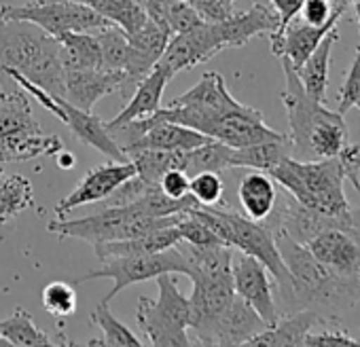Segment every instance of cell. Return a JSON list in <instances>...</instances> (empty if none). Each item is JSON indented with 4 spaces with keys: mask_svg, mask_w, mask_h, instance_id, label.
<instances>
[{
    "mask_svg": "<svg viewBox=\"0 0 360 347\" xmlns=\"http://www.w3.org/2000/svg\"><path fill=\"white\" fill-rule=\"evenodd\" d=\"M225 218H227V246L238 248L240 252L257 258L259 263L265 265V269L271 273L284 303V311L288 313L292 309V284H290V273L282 261V254L276 244V235L271 227L263 221H250L248 216L236 212L233 208H225Z\"/></svg>",
    "mask_w": 360,
    "mask_h": 347,
    "instance_id": "11",
    "label": "cell"
},
{
    "mask_svg": "<svg viewBox=\"0 0 360 347\" xmlns=\"http://www.w3.org/2000/svg\"><path fill=\"white\" fill-rule=\"evenodd\" d=\"M134 174H136V165L129 159L127 161H112L110 159L108 163L94 167L91 171L85 174V178L75 187V191L70 195H66L56 206L58 218H66L72 210H77L81 206L106 199L117 187H121L127 178H131Z\"/></svg>",
    "mask_w": 360,
    "mask_h": 347,
    "instance_id": "16",
    "label": "cell"
},
{
    "mask_svg": "<svg viewBox=\"0 0 360 347\" xmlns=\"http://www.w3.org/2000/svg\"><path fill=\"white\" fill-rule=\"evenodd\" d=\"M269 176L301 206L326 216H343L352 210L343 193V169L337 157L301 161L295 157L282 159Z\"/></svg>",
    "mask_w": 360,
    "mask_h": 347,
    "instance_id": "5",
    "label": "cell"
},
{
    "mask_svg": "<svg viewBox=\"0 0 360 347\" xmlns=\"http://www.w3.org/2000/svg\"><path fill=\"white\" fill-rule=\"evenodd\" d=\"M77 292H75V284L70 282H51L45 286L43 290V307L58 317L64 315H72L77 311Z\"/></svg>",
    "mask_w": 360,
    "mask_h": 347,
    "instance_id": "36",
    "label": "cell"
},
{
    "mask_svg": "<svg viewBox=\"0 0 360 347\" xmlns=\"http://www.w3.org/2000/svg\"><path fill=\"white\" fill-rule=\"evenodd\" d=\"M127 159L136 165V176L148 187H159L161 176L167 169H185L187 150L167 148H138L127 152Z\"/></svg>",
    "mask_w": 360,
    "mask_h": 347,
    "instance_id": "26",
    "label": "cell"
},
{
    "mask_svg": "<svg viewBox=\"0 0 360 347\" xmlns=\"http://www.w3.org/2000/svg\"><path fill=\"white\" fill-rule=\"evenodd\" d=\"M62 148L64 142L60 136L41 129L22 87L15 85L0 91V163L56 157Z\"/></svg>",
    "mask_w": 360,
    "mask_h": 347,
    "instance_id": "6",
    "label": "cell"
},
{
    "mask_svg": "<svg viewBox=\"0 0 360 347\" xmlns=\"http://www.w3.org/2000/svg\"><path fill=\"white\" fill-rule=\"evenodd\" d=\"M123 85H125V70H108V68L64 70L66 100L89 112H94L98 100L115 91H121Z\"/></svg>",
    "mask_w": 360,
    "mask_h": 347,
    "instance_id": "18",
    "label": "cell"
},
{
    "mask_svg": "<svg viewBox=\"0 0 360 347\" xmlns=\"http://www.w3.org/2000/svg\"><path fill=\"white\" fill-rule=\"evenodd\" d=\"M349 7H354L356 20H360V0H349Z\"/></svg>",
    "mask_w": 360,
    "mask_h": 347,
    "instance_id": "45",
    "label": "cell"
},
{
    "mask_svg": "<svg viewBox=\"0 0 360 347\" xmlns=\"http://www.w3.org/2000/svg\"><path fill=\"white\" fill-rule=\"evenodd\" d=\"M169 83V79L159 70L153 68L131 91L129 102L125 104V108L108 123H104L106 127H117V125H125L129 121L136 119H144L148 114H153L155 110L161 108V98H163V89Z\"/></svg>",
    "mask_w": 360,
    "mask_h": 347,
    "instance_id": "23",
    "label": "cell"
},
{
    "mask_svg": "<svg viewBox=\"0 0 360 347\" xmlns=\"http://www.w3.org/2000/svg\"><path fill=\"white\" fill-rule=\"evenodd\" d=\"M265 328L267 324L259 317V313L236 294L229 307L212 322V326L200 339V345H246L255 334Z\"/></svg>",
    "mask_w": 360,
    "mask_h": 347,
    "instance_id": "19",
    "label": "cell"
},
{
    "mask_svg": "<svg viewBox=\"0 0 360 347\" xmlns=\"http://www.w3.org/2000/svg\"><path fill=\"white\" fill-rule=\"evenodd\" d=\"M276 244L290 273L292 309H309L322 320H339L345 311L360 303V286L339 277L320 263L303 244L276 231ZM288 311V313H290Z\"/></svg>",
    "mask_w": 360,
    "mask_h": 347,
    "instance_id": "2",
    "label": "cell"
},
{
    "mask_svg": "<svg viewBox=\"0 0 360 347\" xmlns=\"http://www.w3.org/2000/svg\"><path fill=\"white\" fill-rule=\"evenodd\" d=\"M18 70L51 96L66 98L58 39L30 22H0V83Z\"/></svg>",
    "mask_w": 360,
    "mask_h": 347,
    "instance_id": "4",
    "label": "cell"
},
{
    "mask_svg": "<svg viewBox=\"0 0 360 347\" xmlns=\"http://www.w3.org/2000/svg\"><path fill=\"white\" fill-rule=\"evenodd\" d=\"M219 3H221V5H225L227 9L236 11V9H233V7H236V0H219Z\"/></svg>",
    "mask_w": 360,
    "mask_h": 347,
    "instance_id": "46",
    "label": "cell"
},
{
    "mask_svg": "<svg viewBox=\"0 0 360 347\" xmlns=\"http://www.w3.org/2000/svg\"><path fill=\"white\" fill-rule=\"evenodd\" d=\"M87 7H91L94 11L104 15L108 22L123 28L127 34L136 32L146 20V11L136 0H89Z\"/></svg>",
    "mask_w": 360,
    "mask_h": 347,
    "instance_id": "33",
    "label": "cell"
},
{
    "mask_svg": "<svg viewBox=\"0 0 360 347\" xmlns=\"http://www.w3.org/2000/svg\"><path fill=\"white\" fill-rule=\"evenodd\" d=\"M303 5V0H276L274 9L278 11V28L269 34V39H278L284 28L290 24V20H295L299 15V9Z\"/></svg>",
    "mask_w": 360,
    "mask_h": 347,
    "instance_id": "43",
    "label": "cell"
},
{
    "mask_svg": "<svg viewBox=\"0 0 360 347\" xmlns=\"http://www.w3.org/2000/svg\"><path fill=\"white\" fill-rule=\"evenodd\" d=\"M349 108H358L360 110V45L356 47V58L345 74V81L339 89V98H337V110L341 114H345Z\"/></svg>",
    "mask_w": 360,
    "mask_h": 347,
    "instance_id": "39",
    "label": "cell"
},
{
    "mask_svg": "<svg viewBox=\"0 0 360 347\" xmlns=\"http://www.w3.org/2000/svg\"><path fill=\"white\" fill-rule=\"evenodd\" d=\"M172 37L169 26L163 20L146 15L144 24L127 34V62H125V85L123 96H131L136 85L155 68L167 41Z\"/></svg>",
    "mask_w": 360,
    "mask_h": 347,
    "instance_id": "14",
    "label": "cell"
},
{
    "mask_svg": "<svg viewBox=\"0 0 360 347\" xmlns=\"http://www.w3.org/2000/svg\"><path fill=\"white\" fill-rule=\"evenodd\" d=\"M189 185H191V176L185 169H167L159 181V189L176 199L189 195Z\"/></svg>",
    "mask_w": 360,
    "mask_h": 347,
    "instance_id": "42",
    "label": "cell"
},
{
    "mask_svg": "<svg viewBox=\"0 0 360 347\" xmlns=\"http://www.w3.org/2000/svg\"><path fill=\"white\" fill-rule=\"evenodd\" d=\"M324 322L318 313L309 309H297L290 313H280L278 322L255 334L246 345H269V347H297L305 343V336L318 328V324Z\"/></svg>",
    "mask_w": 360,
    "mask_h": 347,
    "instance_id": "21",
    "label": "cell"
},
{
    "mask_svg": "<svg viewBox=\"0 0 360 347\" xmlns=\"http://www.w3.org/2000/svg\"><path fill=\"white\" fill-rule=\"evenodd\" d=\"M278 183L269 176L267 171H250L240 181L238 199L242 206V214L250 221H267L278 202Z\"/></svg>",
    "mask_w": 360,
    "mask_h": 347,
    "instance_id": "22",
    "label": "cell"
},
{
    "mask_svg": "<svg viewBox=\"0 0 360 347\" xmlns=\"http://www.w3.org/2000/svg\"><path fill=\"white\" fill-rule=\"evenodd\" d=\"M231 152L233 148L219 142V140H208L206 144L187 150V165L185 171L189 176H195L200 171H217L223 174L225 169L231 167Z\"/></svg>",
    "mask_w": 360,
    "mask_h": 347,
    "instance_id": "32",
    "label": "cell"
},
{
    "mask_svg": "<svg viewBox=\"0 0 360 347\" xmlns=\"http://www.w3.org/2000/svg\"><path fill=\"white\" fill-rule=\"evenodd\" d=\"M0 22H30L51 37L66 32H100L112 22L83 3L70 0H34L28 5L0 7Z\"/></svg>",
    "mask_w": 360,
    "mask_h": 347,
    "instance_id": "13",
    "label": "cell"
},
{
    "mask_svg": "<svg viewBox=\"0 0 360 347\" xmlns=\"http://www.w3.org/2000/svg\"><path fill=\"white\" fill-rule=\"evenodd\" d=\"M56 157H58V165H60L62 169H72L75 163H77V157H75L70 150H64V148H62Z\"/></svg>",
    "mask_w": 360,
    "mask_h": 347,
    "instance_id": "44",
    "label": "cell"
},
{
    "mask_svg": "<svg viewBox=\"0 0 360 347\" xmlns=\"http://www.w3.org/2000/svg\"><path fill=\"white\" fill-rule=\"evenodd\" d=\"M70 3H83V5H87L89 0H70Z\"/></svg>",
    "mask_w": 360,
    "mask_h": 347,
    "instance_id": "47",
    "label": "cell"
},
{
    "mask_svg": "<svg viewBox=\"0 0 360 347\" xmlns=\"http://www.w3.org/2000/svg\"><path fill=\"white\" fill-rule=\"evenodd\" d=\"M280 62L286 79L280 100L286 106L290 127L286 133L290 142V157L301 161L335 157L347 144V127L343 114L309 98L290 62L284 58H280Z\"/></svg>",
    "mask_w": 360,
    "mask_h": 347,
    "instance_id": "3",
    "label": "cell"
},
{
    "mask_svg": "<svg viewBox=\"0 0 360 347\" xmlns=\"http://www.w3.org/2000/svg\"><path fill=\"white\" fill-rule=\"evenodd\" d=\"M180 242L176 227H161L150 233H144L140 237L129 240H117V242H98L91 244L94 252L100 261L112 258V256H129V254H153L167 248H174Z\"/></svg>",
    "mask_w": 360,
    "mask_h": 347,
    "instance_id": "24",
    "label": "cell"
},
{
    "mask_svg": "<svg viewBox=\"0 0 360 347\" xmlns=\"http://www.w3.org/2000/svg\"><path fill=\"white\" fill-rule=\"evenodd\" d=\"M290 157V142L288 136L278 140H265L250 146L233 148L231 152V167H250L259 171H271L282 159Z\"/></svg>",
    "mask_w": 360,
    "mask_h": 347,
    "instance_id": "28",
    "label": "cell"
},
{
    "mask_svg": "<svg viewBox=\"0 0 360 347\" xmlns=\"http://www.w3.org/2000/svg\"><path fill=\"white\" fill-rule=\"evenodd\" d=\"M174 227H176V231H178L180 242H187V244H191V246H200V248L225 246L223 240H221L212 229H208V227H206L195 214H191V212L180 214Z\"/></svg>",
    "mask_w": 360,
    "mask_h": 347,
    "instance_id": "35",
    "label": "cell"
},
{
    "mask_svg": "<svg viewBox=\"0 0 360 347\" xmlns=\"http://www.w3.org/2000/svg\"><path fill=\"white\" fill-rule=\"evenodd\" d=\"M339 39V30L333 28L320 41V45L311 51V55L297 68L299 81L309 98L316 102H326V87H328V66H330V51Z\"/></svg>",
    "mask_w": 360,
    "mask_h": 347,
    "instance_id": "25",
    "label": "cell"
},
{
    "mask_svg": "<svg viewBox=\"0 0 360 347\" xmlns=\"http://www.w3.org/2000/svg\"><path fill=\"white\" fill-rule=\"evenodd\" d=\"M231 277L236 294L244 299L267 326L276 324L280 309L274 296L271 273L265 269V265L242 252V256L231 263Z\"/></svg>",
    "mask_w": 360,
    "mask_h": 347,
    "instance_id": "15",
    "label": "cell"
},
{
    "mask_svg": "<svg viewBox=\"0 0 360 347\" xmlns=\"http://www.w3.org/2000/svg\"><path fill=\"white\" fill-rule=\"evenodd\" d=\"M104 265L98 269L87 271L81 277H75L72 284H85L91 280H112V288L110 292L102 299L106 303H110L121 290H125L131 284H140V282H148V280H157L163 273H180V275H189V263L185 258V254L180 252L176 246L161 250V252H153V254H129V256H112L102 261Z\"/></svg>",
    "mask_w": 360,
    "mask_h": 347,
    "instance_id": "10",
    "label": "cell"
},
{
    "mask_svg": "<svg viewBox=\"0 0 360 347\" xmlns=\"http://www.w3.org/2000/svg\"><path fill=\"white\" fill-rule=\"evenodd\" d=\"M189 193L200 202V206H219L225 193V185L221 174L217 171H200L191 176Z\"/></svg>",
    "mask_w": 360,
    "mask_h": 347,
    "instance_id": "37",
    "label": "cell"
},
{
    "mask_svg": "<svg viewBox=\"0 0 360 347\" xmlns=\"http://www.w3.org/2000/svg\"><path fill=\"white\" fill-rule=\"evenodd\" d=\"M159 299H138L136 324L142 330L148 345L155 347H187L189 339V296L180 292L178 280L172 273L157 277Z\"/></svg>",
    "mask_w": 360,
    "mask_h": 347,
    "instance_id": "7",
    "label": "cell"
},
{
    "mask_svg": "<svg viewBox=\"0 0 360 347\" xmlns=\"http://www.w3.org/2000/svg\"><path fill=\"white\" fill-rule=\"evenodd\" d=\"M34 206V191L26 176H7L0 169V225Z\"/></svg>",
    "mask_w": 360,
    "mask_h": 347,
    "instance_id": "30",
    "label": "cell"
},
{
    "mask_svg": "<svg viewBox=\"0 0 360 347\" xmlns=\"http://www.w3.org/2000/svg\"><path fill=\"white\" fill-rule=\"evenodd\" d=\"M333 3H343L345 5V0H333Z\"/></svg>",
    "mask_w": 360,
    "mask_h": 347,
    "instance_id": "48",
    "label": "cell"
},
{
    "mask_svg": "<svg viewBox=\"0 0 360 347\" xmlns=\"http://www.w3.org/2000/svg\"><path fill=\"white\" fill-rule=\"evenodd\" d=\"M244 104L238 102L219 72H206L198 85H193L189 91L172 100L165 108L161 106L153 114L159 121H172L187 125L191 129H198L206 136L212 133V129L231 112L240 110Z\"/></svg>",
    "mask_w": 360,
    "mask_h": 347,
    "instance_id": "8",
    "label": "cell"
},
{
    "mask_svg": "<svg viewBox=\"0 0 360 347\" xmlns=\"http://www.w3.org/2000/svg\"><path fill=\"white\" fill-rule=\"evenodd\" d=\"M5 77H7L9 83H15L18 87L28 91L32 98H37V102H41L53 117H58L83 144L94 146L96 150H100L104 157H108L112 161H127V155L112 140V136L108 133V129H106V125H104V121L100 117H96L94 112L83 110V108L70 104L66 98L51 96L49 91H45L43 87L34 85L32 81H28L22 72H18L13 68L5 70Z\"/></svg>",
    "mask_w": 360,
    "mask_h": 347,
    "instance_id": "12",
    "label": "cell"
},
{
    "mask_svg": "<svg viewBox=\"0 0 360 347\" xmlns=\"http://www.w3.org/2000/svg\"><path fill=\"white\" fill-rule=\"evenodd\" d=\"M0 336L7 339L11 347H51L58 345L47 332H43L32 315L24 307H15L13 315L0 320Z\"/></svg>",
    "mask_w": 360,
    "mask_h": 347,
    "instance_id": "29",
    "label": "cell"
},
{
    "mask_svg": "<svg viewBox=\"0 0 360 347\" xmlns=\"http://www.w3.org/2000/svg\"><path fill=\"white\" fill-rule=\"evenodd\" d=\"M339 320H324L318 324L320 330H311L305 336L303 347H316V345H360V339L352 336L349 332H345L341 326H337Z\"/></svg>",
    "mask_w": 360,
    "mask_h": 347,
    "instance_id": "38",
    "label": "cell"
},
{
    "mask_svg": "<svg viewBox=\"0 0 360 347\" xmlns=\"http://www.w3.org/2000/svg\"><path fill=\"white\" fill-rule=\"evenodd\" d=\"M60 60L64 70L70 68H104L96 32H66L58 37Z\"/></svg>",
    "mask_w": 360,
    "mask_h": 347,
    "instance_id": "27",
    "label": "cell"
},
{
    "mask_svg": "<svg viewBox=\"0 0 360 347\" xmlns=\"http://www.w3.org/2000/svg\"><path fill=\"white\" fill-rule=\"evenodd\" d=\"M341 18H343V13H337L324 26H311V24H305L303 20H297V18L290 20V24L284 28V32L278 39H271V53L278 60L280 58L288 60L290 66L297 70L311 55V51L320 45V41L326 37V32L337 28Z\"/></svg>",
    "mask_w": 360,
    "mask_h": 347,
    "instance_id": "20",
    "label": "cell"
},
{
    "mask_svg": "<svg viewBox=\"0 0 360 347\" xmlns=\"http://www.w3.org/2000/svg\"><path fill=\"white\" fill-rule=\"evenodd\" d=\"M110 303L100 301L96 305V309L91 311V322L102 330V339H89L85 345L89 347H98V345H106V347H142V341L121 322L112 315Z\"/></svg>",
    "mask_w": 360,
    "mask_h": 347,
    "instance_id": "31",
    "label": "cell"
},
{
    "mask_svg": "<svg viewBox=\"0 0 360 347\" xmlns=\"http://www.w3.org/2000/svg\"><path fill=\"white\" fill-rule=\"evenodd\" d=\"M191 282L193 292L189 294V328L195 334V343H200V339L206 334L212 322L229 307V303L236 296V290L231 275H193Z\"/></svg>",
    "mask_w": 360,
    "mask_h": 347,
    "instance_id": "17",
    "label": "cell"
},
{
    "mask_svg": "<svg viewBox=\"0 0 360 347\" xmlns=\"http://www.w3.org/2000/svg\"><path fill=\"white\" fill-rule=\"evenodd\" d=\"M278 28V11L271 5H252L248 11L233 13L221 22H200L198 26L172 34L159 62V68L169 81L183 70L210 62L225 49L248 45L255 37L271 34Z\"/></svg>",
    "mask_w": 360,
    "mask_h": 347,
    "instance_id": "1",
    "label": "cell"
},
{
    "mask_svg": "<svg viewBox=\"0 0 360 347\" xmlns=\"http://www.w3.org/2000/svg\"><path fill=\"white\" fill-rule=\"evenodd\" d=\"M180 214L165 216V218H153L142 216L136 212L131 204L127 206H108L102 208L98 214L85 216V218H58L47 225L49 233H56L60 237H75L85 240L89 244L98 242H117V240H129L140 237L144 233H150L161 227L176 225Z\"/></svg>",
    "mask_w": 360,
    "mask_h": 347,
    "instance_id": "9",
    "label": "cell"
},
{
    "mask_svg": "<svg viewBox=\"0 0 360 347\" xmlns=\"http://www.w3.org/2000/svg\"><path fill=\"white\" fill-rule=\"evenodd\" d=\"M337 161L343 169L345 181L360 193V144H345L337 155Z\"/></svg>",
    "mask_w": 360,
    "mask_h": 347,
    "instance_id": "41",
    "label": "cell"
},
{
    "mask_svg": "<svg viewBox=\"0 0 360 347\" xmlns=\"http://www.w3.org/2000/svg\"><path fill=\"white\" fill-rule=\"evenodd\" d=\"M345 11H347V5L343 3H333V0H303L299 15L305 24L324 26L337 13H345Z\"/></svg>",
    "mask_w": 360,
    "mask_h": 347,
    "instance_id": "40",
    "label": "cell"
},
{
    "mask_svg": "<svg viewBox=\"0 0 360 347\" xmlns=\"http://www.w3.org/2000/svg\"><path fill=\"white\" fill-rule=\"evenodd\" d=\"M102 51V66L108 70H125L127 62V32L117 24L106 26L104 30L96 32Z\"/></svg>",
    "mask_w": 360,
    "mask_h": 347,
    "instance_id": "34",
    "label": "cell"
}]
</instances>
